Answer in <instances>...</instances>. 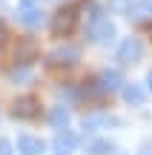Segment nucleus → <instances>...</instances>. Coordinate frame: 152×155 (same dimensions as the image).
<instances>
[{
	"mask_svg": "<svg viewBox=\"0 0 152 155\" xmlns=\"http://www.w3.org/2000/svg\"><path fill=\"white\" fill-rule=\"evenodd\" d=\"M112 38H115V26L106 20V17L92 20V26H89V40H92V43L106 46V43H112Z\"/></svg>",
	"mask_w": 152,
	"mask_h": 155,
	"instance_id": "4",
	"label": "nucleus"
},
{
	"mask_svg": "<svg viewBox=\"0 0 152 155\" xmlns=\"http://www.w3.org/2000/svg\"><path fill=\"white\" fill-rule=\"evenodd\" d=\"M34 58H37V43H34L32 38L17 40V46H15V61L20 63V66H29Z\"/></svg>",
	"mask_w": 152,
	"mask_h": 155,
	"instance_id": "7",
	"label": "nucleus"
},
{
	"mask_svg": "<svg viewBox=\"0 0 152 155\" xmlns=\"http://www.w3.org/2000/svg\"><path fill=\"white\" fill-rule=\"evenodd\" d=\"M49 121L55 124L57 129H63V127L69 124V109H63V106H55V109L49 112Z\"/></svg>",
	"mask_w": 152,
	"mask_h": 155,
	"instance_id": "13",
	"label": "nucleus"
},
{
	"mask_svg": "<svg viewBox=\"0 0 152 155\" xmlns=\"http://www.w3.org/2000/svg\"><path fill=\"white\" fill-rule=\"evenodd\" d=\"M78 63V49L75 46H63V49H55L46 55V66L52 69H72Z\"/></svg>",
	"mask_w": 152,
	"mask_h": 155,
	"instance_id": "3",
	"label": "nucleus"
},
{
	"mask_svg": "<svg viewBox=\"0 0 152 155\" xmlns=\"http://www.w3.org/2000/svg\"><path fill=\"white\" fill-rule=\"evenodd\" d=\"M141 55H144V43L138 38H126L118 46V61L121 63H135V61H141Z\"/></svg>",
	"mask_w": 152,
	"mask_h": 155,
	"instance_id": "6",
	"label": "nucleus"
},
{
	"mask_svg": "<svg viewBox=\"0 0 152 155\" xmlns=\"http://www.w3.org/2000/svg\"><path fill=\"white\" fill-rule=\"evenodd\" d=\"M141 155H152V147H149V150H144V152H141Z\"/></svg>",
	"mask_w": 152,
	"mask_h": 155,
	"instance_id": "19",
	"label": "nucleus"
},
{
	"mask_svg": "<svg viewBox=\"0 0 152 155\" xmlns=\"http://www.w3.org/2000/svg\"><path fill=\"white\" fill-rule=\"evenodd\" d=\"M124 98L129 101V104L141 106V104H144V89H141V86H135V83H132V86H124Z\"/></svg>",
	"mask_w": 152,
	"mask_h": 155,
	"instance_id": "14",
	"label": "nucleus"
},
{
	"mask_svg": "<svg viewBox=\"0 0 152 155\" xmlns=\"http://www.w3.org/2000/svg\"><path fill=\"white\" fill-rule=\"evenodd\" d=\"M75 26H78V9H72V6L60 9L55 17H52V35H55V38H66V35H72Z\"/></svg>",
	"mask_w": 152,
	"mask_h": 155,
	"instance_id": "1",
	"label": "nucleus"
},
{
	"mask_svg": "<svg viewBox=\"0 0 152 155\" xmlns=\"http://www.w3.org/2000/svg\"><path fill=\"white\" fill-rule=\"evenodd\" d=\"M29 78H32V72H29V69H15V72H11V81H29Z\"/></svg>",
	"mask_w": 152,
	"mask_h": 155,
	"instance_id": "15",
	"label": "nucleus"
},
{
	"mask_svg": "<svg viewBox=\"0 0 152 155\" xmlns=\"http://www.w3.org/2000/svg\"><path fill=\"white\" fill-rule=\"evenodd\" d=\"M17 152L20 155H40L43 152V141L32 138V135H20L17 138Z\"/></svg>",
	"mask_w": 152,
	"mask_h": 155,
	"instance_id": "9",
	"label": "nucleus"
},
{
	"mask_svg": "<svg viewBox=\"0 0 152 155\" xmlns=\"http://www.w3.org/2000/svg\"><path fill=\"white\" fill-rule=\"evenodd\" d=\"M6 43V26H3V20H0V46Z\"/></svg>",
	"mask_w": 152,
	"mask_h": 155,
	"instance_id": "17",
	"label": "nucleus"
},
{
	"mask_svg": "<svg viewBox=\"0 0 152 155\" xmlns=\"http://www.w3.org/2000/svg\"><path fill=\"white\" fill-rule=\"evenodd\" d=\"M86 152H89V155H112L115 152V144L106 141V138H98V141H92V144L86 147Z\"/></svg>",
	"mask_w": 152,
	"mask_h": 155,
	"instance_id": "11",
	"label": "nucleus"
},
{
	"mask_svg": "<svg viewBox=\"0 0 152 155\" xmlns=\"http://www.w3.org/2000/svg\"><path fill=\"white\" fill-rule=\"evenodd\" d=\"M149 15H152V0H141V3L129 6V17H135V20H144Z\"/></svg>",
	"mask_w": 152,
	"mask_h": 155,
	"instance_id": "12",
	"label": "nucleus"
},
{
	"mask_svg": "<svg viewBox=\"0 0 152 155\" xmlns=\"http://www.w3.org/2000/svg\"><path fill=\"white\" fill-rule=\"evenodd\" d=\"M17 20L29 29H37L43 23V9H40V0H20L17 3Z\"/></svg>",
	"mask_w": 152,
	"mask_h": 155,
	"instance_id": "2",
	"label": "nucleus"
},
{
	"mask_svg": "<svg viewBox=\"0 0 152 155\" xmlns=\"http://www.w3.org/2000/svg\"><path fill=\"white\" fill-rule=\"evenodd\" d=\"M52 147H55V155H72L75 147H78V135H72V132L63 129V132L55 135V144Z\"/></svg>",
	"mask_w": 152,
	"mask_h": 155,
	"instance_id": "8",
	"label": "nucleus"
},
{
	"mask_svg": "<svg viewBox=\"0 0 152 155\" xmlns=\"http://www.w3.org/2000/svg\"><path fill=\"white\" fill-rule=\"evenodd\" d=\"M40 112V101L32 98V95H23V98L15 101V106H11V115L20 118V121H32V118H37Z\"/></svg>",
	"mask_w": 152,
	"mask_h": 155,
	"instance_id": "5",
	"label": "nucleus"
},
{
	"mask_svg": "<svg viewBox=\"0 0 152 155\" xmlns=\"http://www.w3.org/2000/svg\"><path fill=\"white\" fill-rule=\"evenodd\" d=\"M147 83H149V89H152V72H149V78H147Z\"/></svg>",
	"mask_w": 152,
	"mask_h": 155,
	"instance_id": "18",
	"label": "nucleus"
},
{
	"mask_svg": "<svg viewBox=\"0 0 152 155\" xmlns=\"http://www.w3.org/2000/svg\"><path fill=\"white\" fill-rule=\"evenodd\" d=\"M0 155H11V141L0 138Z\"/></svg>",
	"mask_w": 152,
	"mask_h": 155,
	"instance_id": "16",
	"label": "nucleus"
},
{
	"mask_svg": "<svg viewBox=\"0 0 152 155\" xmlns=\"http://www.w3.org/2000/svg\"><path fill=\"white\" fill-rule=\"evenodd\" d=\"M121 72H103L101 81H98V89L101 92H115V89H121Z\"/></svg>",
	"mask_w": 152,
	"mask_h": 155,
	"instance_id": "10",
	"label": "nucleus"
}]
</instances>
